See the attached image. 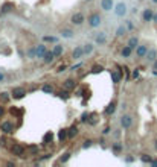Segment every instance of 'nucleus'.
<instances>
[{"label":"nucleus","mask_w":157,"mask_h":167,"mask_svg":"<svg viewBox=\"0 0 157 167\" xmlns=\"http://www.w3.org/2000/svg\"><path fill=\"white\" fill-rule=\"evenodd\" d=\"M66 138H69V137H67V129H61V131L58 132V140H60L61 143H64Z\"/></svg>","instance_id":"cd10ccee"},{"label":"nucleus","mask_w":157,"mask_h":167,"mask_svg":"<svg viewBox=\"0 0 157 167\" xmlns=\"http://www.w3.org/2000/svg\"><path fill=\"white\" fill-rule=\"evenodd\" d=\"M102 70H104L102 65H93V67H92V73H101Z\"/></svg>","instance_id":"58836bf2"},{"label":"nucleus","mask_w":157,"mask_h":167,"mask_svg":"<svg viewBox=\"0 0 157 167\" xmlns=\"http://www.w3.org/2000/svg\"><path fill=\"white\" fill-rule=\"evenodd\" d=\"M0 131L3 134H12L14 132V125L9 120H5V122H2V125H0Z\"/></svg>","instance_id":"39448f33"},{"label":"nucleus","mask_w":157,"mask_h":167,"mask_svg":"<svg viewBox=\"0 0 157 167\" xmlns=\"http://www.w3.org/2000/svg\"><path fill=\"white\" fill-rule=\"evenodd\" d=\"M21 109H17V108H11V114H20Z\"/></svg>","instance_id":"49530a36"},{"label":"nucleus","mask_w":157,"mask_h":167,"mask_svg":"<svg viewBox=\"0 0 157 167\" xmlns=\"http://www.w3.org/2000/svg\"><path fill=\"white\" fill-rule=\"evenodd\" d=\"M88 117H90V114H88V112H82L81 114V122H88Z\"/></svg>","instance_id":"ea45409f"},{"label":"nucleus","mask_w":157,"mask_h":167,"mask_svg":"<svg viewBox=\"0 0 157 167\" xmlns=\"http://www.w3.org/2000/svg\"><path fill=\"white\" fill-rule=\"evenodd\" d=\"M78 132H79L78 126H76V125H72L69 129H67V137H69V138H75V137L78 135Z\"/></svg>","instance_id":"a211bd4d"},{"label":"nucleus","mask_w":157,"mask_h":167,"mask_svg":"<svg viewBox=\"0 0 157 167\" xmlns=\"http://www.w3.org/2000/svg\"><path fill=\"white\" fill-rule=\"evenodd\" d=\"M125 26H127L128 31H133V29H134V25H133L131 20H127V21H125Z\"/></svg>","instance_id":"a19ab883"},{"label":"nucleus","mask_w":157,"mask_h":167,"mask_svg":"<svg viewBox=\"0 0 157 167\" xmlns=\"http://www.w3.org/2000/svg\"><path fill=\"white\" fill-rule=\"evenodd\" d=\"M127 31H128V29H127V26L121 25V26L116 29V35H118V37H124V35L127 34Z\"/></svg>","instance_id":"bb28decb"},{"label":"nucleus","mask_w":157,"mask_h":167,"mask_svg":"<svg viewBox=\"0 0 157 167\" xmlns=\"http://www.w3.org/2000/svg\"><path fill=\"white\" fill-rule=\"evenodd\" d=\"M35 50H37V58H43L44 56V53L48 52V46L46 44H38L37 47H35Z\"/></svg>","instance_id":"4468645a"},{"label":"nucleus","mask_w":157,"mask_h":167,"mask_svg":"<svg viewBox=\"0 0 157 167\" xmlns=\"http://www.w3.org/2000/svg\"><path fill=\"white\" fill-rule=\"evenodd\" d=\"M95 43H96L98 46H104V44L107 43V34H105V32H98V34L95 35Z\"/></svg>","instance_id":"f8f14e48"},{"label":"nucleus","mask_w":157,"mask_h":167,"mask_svg":"<svg viewBox=\"0 0 157 167\" xmlns=\"http://www.w3.org/2000/svg\"><path fill=\"white\" fill-rule=\"evenodd\" d=\"M5 143H6V140H5V138H0V146H3Z\"/></svg>","instance_id":"5fc2aeb1"},{"label":"nucleus","mask_w":157,"mask_h":167,"mask_svg":"<svg viewBox=\"0 0 157 167\" xmlns=\"http://www.w3.org/2000/svg\"><path fill=\"white\" fill-rule=\"evenodd\" d=\"M61 37L63 38H72L73 37V31L72 29H63L61 31Z\"/></svg>","instance_id":"a878e982"},{"label":"nucleus","mask_w":157,"mask_h":167,"mask_svg":"<svg viewBox=\"0 0 157 167\" xmlns=\"http://www.w3.org/2000/svg\"><path fill=\"white\" fill-rule=\"evenodd\" d=\"M52 141H54V134L49 131V132L44 134V137H43V145H44V146H49Z\"/></svg>","instance_id":"6ab92c4d"},{"label":"nucleus","mask_w":157,"mask_h":167,"mask_svg":"<svg viewBox=\"0 0 157 167\" xmlns=\"http://www.w3.org/2000/svg\"><path fill=\"white\" fill-rule=\"evenodd\" d=\"M121 126H122L124 129H130V128L133 126V117L128 115V114H124V115L121 117Z\"/></svg>","instance_id":"7ed1b4c3"},{"label":"nucleus","mask_w":157,"mask_h":167,"mask_svg":"<svg viewBox=\"0 0 157 167\" xmlns=\"http://www.w3.org/2000/svg\"><path fill=\"white\" fill-rule=\"evenodd\" d=\"M87 123H88V125H92V126L96 125V123H98V115H96V114H90V117H88V122H87Z\"/></svg>","instance_id":"7c9ffc66"},{"label":"nucleus","mask_w":157,"mask_h":167,"mask_svg":"<svg viewBox=\"0 0 157 167\" xmlns=\"http://www.w3.org/2000/svg\"><path fill=\"white\" fill-rule=\"evenodd\" d=\"M28 58H29V59L37 58V50H35V47H31V49L28 50Z\"/></svg>","instance_id":"72a5a7b5"},{"label":"nucleus","mask_w":157,"mask_h":167,"mask_svg":"<svg viewBox=\"0 0 157 167\" xmlns=\"http://www.w3.org/2000/svg\"><path fill=\"white\" fill-rule=\"evenodd\" d=\"M11 96H12L14 99H23V97L26 96V90L21 88V87H17V88L12 90V94H11Z\"/></svg>","instance_id":"423d86ee"},{"label":"nucleus","mask_w":157,"mask_h":167,"mask_svg":"<svg viewBox=\"0 0 157 167\" xmlns=\"http://www.w3.org/2000/svg\"><path fill=\"white\" fill-rule=\"evenodd\" d=\"M121 53H122V56H124V58H130V56H131V53H133V49L127 44V46H124V49H122V52H121Z\"/></svg>","instance_id":"393cba45"},{"label":"nucleus","mask_w":157,"mask_h":167,"mask_svg":"<svg viewBox=\"0 0 157 167\" xmlns=\"http://www.w3.org/2000/svg\"><path fill=\"white\" fill-rule=\"evenodd\" d=\"M151 2H152V3H155V5H157V0H151Z\"/></svg>","instance_id":"4d7b16f0"},{"label":"nucleus","mask_w":157,"mask_h":167,"mask_svg":"<svg viewBox=\"0 0 157 167\" xmlns=\"http://www.w3.org/2000/svg\"><path fill=\"white\" fill-rule=\"evenodd\" d=\"M66 68H67V65H66V64H61V65L57 68V71H58V73H61V71H64Z\"/></svg>","instance_id":"c03bdc74"},{"label":"nucleus","mask_w":157,"mask_h":167,"mask_svg":"<svg viewBox=\"0 0 157 167\" xmlns=\"http://www.w3.org/2000/svg\"><path fill=\"white\" fill-rule=\"evenodd\" d=\"M152 21L157 23V12H154V15H152Z\"/></svg>","instance_id":"603ef678"},{"label":"nucleus","mask_w":157,"mask_h":167,"mask_svg":"<svg viewBox=\"0 0 157 167\" xmlns=\"http://www.w3.org/2000/svg\"><path fill=\"white\" fill-rule=\"evenodd\" d=\"M151 166H152V167H157V160H152V161H151Z\"/></svg>","instance_id":"3c124183"},{"label":"nucleus","mask_w":157,"mask_h":167,"mask_svg":"<svg viewBox=\"0 0 157 167\" xmlns=\"http://www.w3.org/2000/svg\"><path fill=\"white\" fill-rule=\"evenodd\" d=\"M115 111H116V102H111V103H108V106L105 108L104 114H105V115H111V114H115Z\"/></svg>","instance_id":"412c9836"},{"label":"nucleus","mask_w":157,"mask_h":167,"mask_svg":"<svg viewBox=\"0 0 157 167\" xmlns=\"http://www.w3.org/2000/svg\"><path fill=\"white\" fill-rule=\"evenodd\" d=\"M128 46L134 50V49H136V47L139 46V38H137V37H131V38L128 40Z\"/></svg>","instance_id":"b1692460"},{"label":"nucleus","mask_w":157,"mask_h":167,"mask_svg":"<svg viewBox=\"0 0 157 167\" xmlns=\"http://www.w3.org/2000/svg\"><path fill=\"white\" fill-rule=\"evenodd\" d=\"M93 146V141L92 140H84V143H82V149H90Z\"/></svg>","instance_id":"e433bc0d"},{"label":"nucleus","mask_w":157,"mask_h":167,"mask_svg":"<svg viewBox=\"0 0 157 167\" xmlns=\"http://www.w3.org/2000/svg\"><path fill=\"white\" fill-rule=\"evenodd\" d=\"M87 2H92V0H87Z\"/></svg>","instance_id":"13d9d810"},{"label":"nucleus","mask_w":157,"mask_h":167,"mask_svg":"<svg viewBox=\"0 0 157 167\" xmlns=\"http://www.w3.org/2000/svg\"><path fill=\"white\" fill-rule=\"evenodd\" d=\"M152 15H154V11H152L151 8L143 9V12H142V21H143V23L152 21Z\"/></svg>","instance_id":"9b49d317"},{"label":"nucleus","mask_w":157,"mask_h":167,"mask_svg":"<svg viewBox=\"0 0 157 167\" xmlns=\"http://www.w3.org/2000/svg\"><path fill=\"white\" fill-rule=\"evenodd\" d=\"M0 99H2V102H8L9 100V93H6V91H3V93H0Z\"/></svg>","instance_id":"4c0bfd02"},{"label":"nucleus","mask_w":157,"mask_h":167,"mask_svg":"<svg viewBox=\"0 0 157 167\" xmlns=\"http://www.w3.org/2000/svg\"><path fill=\"white\" fill-rule=\"evenodd\" d=\"M146 53H148V46L139 44V46L136 47V56H137V58H145Z\"/></svg>","instance_id":"6e6552de"},{"label":"nucleus","mask_w":157,"mask_h":167,"mask_svg":"<svg viewBox=\"0 0 157 167\" xmlns=\"http://www.w3.org/2000/svg\"><path fill=\"white\" fill-rule=\"evenodd\" d=\"M101 23H102V17L99 15V12H92L90 15H88V18H87V25L90 28H93V29L99 28Z\"/></svg>","instance_id":"f257e3e1"},{"label":"nucleus","mask_w":157,"mask_h":167,"mask_svg":"<svg viewBox=\"0 0 157 167\" xmlns=\"http://www.w3.org/2000/svg\"><path fill=\"white\" fill-rule=\"evenodd\" d=\"M75 87H76V82L73 79H66L63 82V88H66V90H73Z\"/></svg>","instance_id":"aec40b11"},{"label":"nucleus","mask_w":157,"mask_h":167,"mask_svg":"<svg viewBox=\"0 0 157 167\" xmlns=\"http://www.w3.org/2000/svg\"><path fill=\"white\" fill-rule=\"evenodd\" d=\"M55 58H57V56H55V53H54L52 50H48L46 53H44V56H43V61L46 62V64H51Z\"/></svg>","instance_id":"f3484780"},{"label":"nucleus","mask_w":157,"mask_h":167,"mask_svg":"<svg viewBox=\"0 0 157 167\" xmlns=\"http://www.w3.org/2000/svg\"><path fill=\"white\" fill-rule=\"evenodd\" d=\"M139 75H140L139 68H134V70H133V75H131V76H133V79H137V78H139Z\"/></svg>","instance_id":"79ce46f5"},{"label":"nucleus","mask_w":157,"mask_h":167,"mask_svg":"<svg viewBox=\"0 0 157 167\" xmlns=\"http://www.w3.org/2000/svg\"><path fill=\"white\" fill-rule=\"evenodd\" d=\"M84 21H85V17H84L82 12H75L70 17V23H72V25H75V26H81Z\"/></svg>","instance_id":"f03ea898"},{"label":"nucleus","mask_w":157,"mask_h":167,"mask_svg":"<svg viewBox=\"0 0 157 167\" xmlns=\"http://www.w3.org/2000/svg\"><path fill=\"white\" fill-rule=\"evenodd\" d=\"M110 76H111V82L113 84H119L121 79H122V71L121 70H111Z\"/></svg>","instance_id":"1a4fd4ad"},{"label":"nucleus","mask_w":157,"mask_h":167,"mask_svg":"<svg viewBox=\"0 0 157 167\" xmlns=\"http://www.w3.org/2000/svg\"><path fill=\"white\" fill-rule=\"evenodd\" d=\"M5 71H2V70H0V84H2V82H5Z\"/></svg>","instance_id":"a18cd8bd"},{"label":"nucleus","mask_w":157,"mask_h":167,"mask_svg":"<svg viewBox=\"0 0 157 167\" xmlns=\"http://www.w3.org/2000/svg\"><path fill=\"white\" fill-rule=\"evenodd\" d=\"M81 67H82V62H78V64L72 65V67H70V70H72V71H75V70H78V68H81Z\"/></svg>","instance_id":"37998d69"},{"label":"nucleus","mask_w":157,"mask_h":167,"mask_svg":"<svg viewBox=\"0 0 157 167\" xmlns=\"http://www.w3.org/2000/svg\"><path fill=\"white\" fill-rule=\"evenodd\" d=\"M125 161H127V163H133V161H134V158H133V157H127V158H125Z\"/></svg>","instance_id":"09e8293b"},{"label":"nucleus","mask_w":157,"mask_h":167,"mask_svg":"<svg viewBox=\"0 0 157 167\" xmlns=\"http://www.w3.org/2000/svg\"><path fill=\"white\" fill-rule=\"evenodd\" d=\"M11 152H12V155H15V157H23V155H25V148L21 146V145H14V146L11 148Z\"/></svg>","instance_id":"ddd939ff"},{"label":"nucleus","mask_w":157,"mask_h":167,"mask_svg":"<svg viewBox=\"0 0 157 167\" xmlns=\"http://www.w3.org/2000/svg\"><path fill=\"white\" fill-rule=\"evenodd\" d=\"M82 49H84V55H90L93 52V49H95V46L92 43H87V44L82 46Z\"/></svg>","instance_id":"5701e85b"},{"label":"nucleus","mask_w":157,"mask_h":167,"mask_svg":"<svg viewBox=\"0 0 157 167\" xmlns=\"http://www.w3.org/2000/svg\"><path fill=\"white\" fill-rule=\"evenodd\" d=\"M84 56V49H82V46H76L75 49L72 50V58L75 59V61H78V59H81Z\"/></svg>","instance_id":"9d476101"},{"label":"nucleus","mask_w":157,"mask_h":167,"mask_svg":"<svg viewBox=\"0 0 157 167\" xmlns=\"http://www.w3.org/2000/svg\"><path fill=\"white\" fill-rule=\"evenodd\" d=\"M3 114H5V109H3V106H2V105H0V117H2Z\"/></svg>","instance_id":"8fccbe9b"},{"label":"nucleus","mask_w":157,"mask_h":167,"mask_svg":"<svg viewBox=\"0 0 157 167\" xmlns=\"http://www.w3.org/2000/svg\"><path fill=\"white\" fill-rule=\"evenodd\" d=\"M52 52L55 53V56H57V58L63 56V53H64V47H63V44H58V43H55V46H54Z\"/></svg>","instance_id":"dca6fc26"},{"label":"nucleus","mask_w":157,"mask_h":167,"mask_svg":"<svg viewBox=\"0 0 157 167\" xmlns=\"http://www.w3.org/2000/svg\"><path fill=\"white\" fill-rule=\"evenodd\" d=\"M58 96H60L61 99L67 100V99H69V97H70V94H69V90H66V88H64V90H61V91L58 93Z\"/></svg>","instance_id":"c85d7f7f"},{"label":"nucleus","mask_w":157,"mask_h":167,"mask_svg":"<svg viewBox=\"0 0 157 167\" xmlns=\"http://www.w3.org/2000/svg\"><path fill=\"white\" fill-rule=\"evenodd\" d=\"M70 157H72V154H70V152H66V154H64V155H63V157L60 158V163L66 164L67 161H69V160H70Z\"/></svg>","instance_id":"473e14b6"},{"label":"nucleus","mask_w":157,"mask_h":167,"mask_svg":"<svg viewBox=\"0 0 157 167\" xmlns=\"http://www.w3.org/2000/svg\"><path fill=\"white\" fill-rule=\"evenodd\" d=\"M43 41H44V43H54V44H55L58 40H57L55 37H49V35H46V37H43Z\"/></svg>","instance_id":"c9c22d12"},{"label":"nucleus","mask_w":157,"mask_h":167,"mask_svg":"<svg viewBox=\"0 0 157 167\" xmlns=\"http://www.w3.org/2000/svg\"><path fill=\"white\" fill-rule=\"evenodd\" d=\"M152 70H157V59L152 62Z\"/></svg>","instance_id":"864d4df0"},{"label":"nucleus","mask_w":157,"mask_h":167,"mask_svg":"<svg viewBox=\"0 0 157 167\" xmlns=\"http://www.w3.org/2000/svg\"><path fill=\"white\" fill-rule=\"evenodd\" d=\"M111 149H113L115 154H119L122 151V145H121V143H113V145H111Z\"/></svg>","instance_id":"2f4dec72"},{"label":"nucleus","mask_w":157,"mask_h":167,"mask_svg":"<svg viewBox=\"0 0 157 167\" xmlns=\"http://www.w3.org/2000/svg\"><path fill=\"white\" fill-rule=\"evenodd\" d=\"M115 14L116 17H124L127 14V5L124 2H119L118 5H115Z\"/></svg>","instance_id":"20e7f679"},{"label":"nucleus","mask_w":157,"mask_h":167,"mask_svg":"<svg viewBox=\"0 0 157 167\" xmlns=\"http://www.w3.org/2000/svg\"><path fill=\"white\" fill-rule=\"evenodd\" d=\"M140 161H142V163H145V164H151L152 158H151L148 154H142V155H140Z\"/></svg>","instance_id":"c756f323"},{"label":"nucleus","mask_w":157,"mask_h":167,"mask_svg":"<svg viewBox=\"0 0 157 167\" xmlns=\"http://www.w3.org/2000/svg\"><path fill=\"white\" fill-rule=\"evenodd\" d=\"M145 59H146L148 62H151V64H152V62L157 59V50H155V49H148V53H146Z\"/></svg>","instance_id":"2eb2a0df"},{"label":"nucleus","mask_w":157,"mask_h":167,"mask_svg":"<svg viewBox=\"0 0 157 167\" xmlns=\"http://www.w3.org/2000/svg\"><path fill=\"white\" fill-rule=\"evenodd\" d=\"M44 93H48V94H52L54 93V87L52 85H49V84H46V85H43V88H41Z\"/></svg>","instance_id":"f704fd0d"},{"label":"nucleus","mask_w":157,"mask_h":167,"mask_svg":"<svg viewBox=\"0 0 157 167\" xmlns=\"http://www.w3.org/2000/svg\"><path fill=\"white\" fill-rule=\"evenodd\" d=\"M102 134H104V135L110 134V126H105V128H104V131H102Z\"/></svg>","instance_id":"de8ad7c7"},{"label":"nucleus","mask_w":157,"mask_h":167,"mask_svg":"<svg viewBox=\"0 0 157 167\" xmlns=\"http://www.w3.org/2000/svg\"><path fill=\"white\" fill-rule=\"evenodd\" d=\"M154 149H155V151H157V140H155V141H154Z\"/></svg>","instance_id":"6e6d98bb"},{"label":"nucleus","mask_w":157,"mask_h":167,"mask_svg":"<svg viewBox=\"0 0 157 167\" xmlns=\"http://www.w3.org/2000/svg\"><path fill=\"white\" fill-rule=\"evenodd\" d=\"M12 9H14V3L8 2V3L2 5V9H0V14H8V12H9V11H12Z\"/></svg>","instance_id":"4be33fe9"},{"label":"nucleus","mask_w":157,"mask_h":167,"mask_svg":"<svg viewBox=\"0 0 157 167\" xmlns=\"http://www.w3.org/2000/svg\"><path fill=\"white\" fill-rule=\"evenodd\" d=\"M101 9L105 11V12L115 9V2L113 0H101Z\"/></svg>","instance_id":"0eeeda50"}]
</instances>
